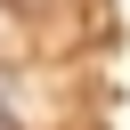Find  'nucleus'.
I'll list each match as a JSON object with an SVG mask.
<instances>
[{
	"instance_id": "obj_1",
	"label": "nucleus",
	"mask_w": 130,
	"mask_h": 130,
	"mask_svg": "<svg viewBox=\"0 0 130 130\" xmlns=\"http://www.w3.org/2000/svg\"><path fill=\"white\" fill-rule=\"evenodd\" d=\"M0 114H16V81H8V73H0Z\"/></svg>"
},
{
	"instance_id": "obj_2",
	"label": "nucleus",
	"mask_w": 130,
	"mask_h": 130,
	"mask_svg": "<svg viewBox=\"0 0 130 130\" xmlns=\"http://www.w3.org/2000/svg\"><path fill=\"white\" fill-rule=\"evenodd\" d=\"M0 130H24V122H16V114H0Z\"/></svg>"
}]
</instances>
